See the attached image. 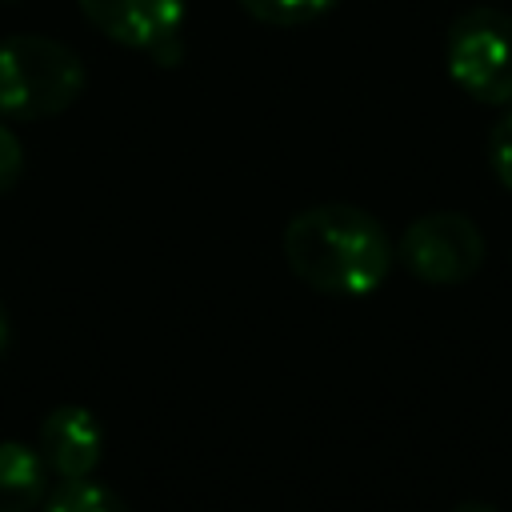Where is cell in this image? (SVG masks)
<instances>
[{
    "label": "cell",
    "mask_w": 512,
    "mask_h": 512,
    "mask_svg": "<svg viewBox=\"0 0 512 512\" xmlns=\"http://www.w3.org/2000/svg\"><path fill=\"white\" fill-rule=\"evenodd\" d=\"M48 496V468L36 448L0 440V512H36Z\"/></svg>",
    "instance_id": "obj_7"
},
{
    "label": "cell",
    "mask_w": 512,
    "mask_h": 512,
    "mask_svg": "<svg viewBox=\"0 0 512 512\" xmlns=\"http://www.w3.org/2000/svg\"><path fill=\"white\" fill-rule=\"evenodd\" d=\"M80 12L108 40L148 52L160 68L184 60V0H80Z\"/></svg>",
    "instance_id": "obj_5"
},
{
    "label": "cell",
    "mask_w": 512,
    "mask_h": 512,
    "mask_svg": "<svg viewBox=\"0 0 512 512\" xmlns=\"http://www.w3.org/2000/svg\"><path fill=\"white\" fill-rule=\"evenodd\" d=\"M488 168L512 192V108L488 128Z\"/></svg>",
    "instance_id": "obj_10"
},
{
    "label": "cell",
    "mask_w": 512,
    "mask_h": 512,
    "mask_svg": "<svg viewBox=\"0 0 512 512\" xmlns=\"http://www.w3.org/2000/svg\"><path fill=\"white\" fill-rule=\"evenodd\" d=\"M452 512H500V508H492V504H480V500H464V504H456Z\"/></svg>",
    "instance_id": "obj_12"
},
{
    "label": "cell",
    "mask_w": 512,
    "mask_h": 512,
    "mask_svg": "<svg viewBox=\"0 0 512 512\" xmlns=\"http://www.w3.org/2000/svg\"><path fill=\"white\" fill-rule=\"evenodd\" d=\"M444 68L452 84L492 108H512V12L476 4L448 24Z\"/></svg>",
    "instance_id": "obj_3"
},
{
    "label": "cell",
    "mask_w": 512,
    "mask_h": 512,
    "mask_svg": "<svg viewBox=\"0 0 512 512\" xmlns=\"http://www.w3.org/2000/svg\"><path fill=\"white\" fill-rule=\"evenodd\" d=\"M20 176H24V144H20V136L0 120V196L12 192V188L20 184Z\"/></svg>",
    "instance_id": "obj_11"
},
{
    "label": "cell",
    "mask_w": 512,
    "mask_h": 512,
    "mask_svg": "<svg viewBox=\"0 0 512 512\" xmlns=\"http://www.w3.org/2000/svg\"><path fill=\"white\" fill-rule=\"evenodd\" d=\"M84 60L36 32L0 36V120H48L84 92Z\"/></svg>",
    "instance_id": "obj_2"
},
{
    "label": "cell",
    "mask_w": 512,
    "mask_h": 512,
    "mask_svg": "<svg viewBox=\"0 0 512 512\" xmlns=\"http://www.w3.org/2000/svg\"><path fill=\"white\" fill-rule=\"evenodd\" d=\"M36 452H40L44 468L56 472L60 480L92 476L100 464V452H104L100 420L84 404H60L44 416V424L36 432Z\"/></svg>",
    "instance_id": "obj_6"
},
{
    "label": "cell",
    "mask_w": 512,
    "mask_h": 512,
    "mask_svg": "<svg viewBox=\"0 0 512 512\" xmlns=\"http://www.w3.org/2000/svg\"><path fill=\"white\" fill-rule=\"evenodd\" d=\"M484 252H488L484 236L464 212H424L404 228L396 244V260L420 284L432 288H452L472 280L484 264Z\"/></svg>",
    "instance_id": "obj_4"
},
{
    "label": "cell",
    "mask_w": 512,
    "mask_h": 512,
    "mask_svg": "<svg viewBox=\"0 0 512 512\" xmlns=\"http://www.w3.org/2000/svg\"><path fill=\"white\" fill-rule=\"evenodd\" d=\"M4 352H8V308L0 304V360H4Z\"/></svg>",
    "instance_id": "obj_13"
},
{
    "label": "cell",
    "mask_w": 512,
    "mask_h": 512,
    "mask_svg": "<svg viewBox=\"0 0 512 512\" xmlns=\"http://www.w3.org/2000/svg\"><path fill=\"white\" fill-rule=\"evenodd\" d=\"M340 0H240V8L260 20V24H276V28H300L312 24L320 16H328Z\"/></svg>",
    "instance_id": "obj_9"
},
{
    "label": "cell",
    "mask_w": 512,
    "mask_h": 512,
    "mask_svg": "<svg viewBox=\"0 0 512 512\" xmlns=\"http://www.w3.org/2000/svg\"><path fill=\"white\" fill-rule=\"evenodd\" d=\"M44 512H128V504L120 500L116 488L92 480V476H76V480H60L44 504Z\"/></svg>",
    "instance_id": "obj_8"
},
{
    "label": "cell",
    "mask_w": 512,
    "mask_h": 512,
    "mask_svg": "<svg viewBox=\"0 0 512 512\" xmlns=\"http://www.w3.org/2000/svg\"><path fill=\"white\" fill-rule=\"evenodd\" d=\"M280 244L292 276L324 296H368L396 260L384 224L356 204H312L296 212Z\"/></svg>",
    "instance_id": "obj_1"
}]
</instances>
